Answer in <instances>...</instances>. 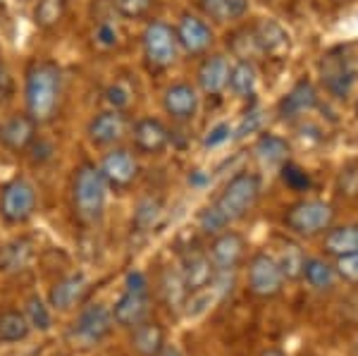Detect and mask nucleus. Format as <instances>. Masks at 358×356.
Instances as JSON below:
<instances>
[{
    "instance_id": "obj_35",
    "label": "nucleus",
    "mask_w": 358,
    "mask_h": 356,
    "mask_svg": "<svg viewBox=\"0 0 358 356\" xmlns=\"http://www.w3.org/2000/svg\"><path fill=\"white\" fill-rule=\"evenodd\" d=\"M155 8V0H113V10L122 20H148Z\"/></svg>"
},
{
    "instance_id": "obj_26",
    "label": "nucleus",
    "mask_w": 358,
    "mask_h": 356,
    "mask_svg": "<svg viewBox=\"0 0 358 356\" xmlns=\"http://www.w3.org/2000/svg\"><path fill=\"white\" fill-rule=\"evenodd\" d=\"M34 246L27 237H17L0 249V271L3 273H20L31 263Z\"/></svg>"
},
{
    "instance_id": "obj_18",
    "label": "nucleus",
    "mask_w": 358,
    "mask_h": 356,
    "mask_svg": "<svg viewBox=\"0 0 358 356\" xmlns=\"http://www.w3.org/2000/svg\"><path fill=\"white\" fill-rule=\"evenodd\" d=\"M179 275H182V283L187 287V292H201L206 287L213 285L215 280V268L210 263L208 251L199 249V246H189L182 254V263H179Z\"/></svg>"
},
{
    "instance_id": "obj_7",
    "label": "nucleus",
    "mask_w": 358,
    "mask_h": 356,
    "mask_svg": "<svg viewBox=\"0 0 358 356\" xmlns=\"http://www.w3.org/2000/svg\"><path fill=\"white\" fill-rule=\"evenodd\" d=\"M285 227L294 232L296 237H317V234H325L334 222V208L325 201L317 199H301L296 204H292L289 208L282 215Z\"/></svg>"
},
{
    "instance_id": "obj_33",
    "label": "nucleus",
    "mask_w": 358,
    "mask_h": 356,
    "mask_svg": "<svg viewBox=\"0 0 358 356\" xmlns=\"http://www.w3.org/2000/svg\"><path fill=\"white\" fill-rule=\"evenodd\" d=\"M91 43L98 53H113L120 48L122 38H120V29L110 20H98L91 29Z\"/></svg>"
},
{
    "instance_id": "obj_16",
    "label": "nucleus",
    "mask_w": 358,
    "mask_h": 356,
    "mask_svg": "<svg viewBox=\"0 0 358 356\" xmlns=\"http://www.w3.org/2000/svg\"><path fill=\"white\" fill-rule=\"evenodd\" d=\"M201 106L199 89L189 82H175L165 89L163 94V111L172 122L189 124L196 120Z\"/></svg>"
},
{
    "instance_id": "obj_32",
    "label": "nucleus",
    "mask_w": 358,
    "mask_h": 356,
    "mask_svg": "<svg viewBox=\"0 0 358 356\" xmlns=\"http://www.w3.org/2000/svg\"><path fill=\"white\" fill-rule=\"evenodd\" d=\"M277 263H280L282 273H285L287 280H301L303 278V266H306V254L299 244L294 242H285L280 249V256H275Z\"/></svg>"
},
{
    "instance_id": "obj_9",
    "label": "nucleus",
    "mask_w": 358,
    "mask_h": 356,
    "mask_svg": "<svg viewBox=\"0 0 358 356\" xmlns=\"http://www.w3.org/2000/svg\"><path fill=\"white\" fill-rule=\"evenodd\" d=\"M287 278L280 263L268 251H258L248 258L246 266V287L256 299H275L285 292Z\"/></svg>"
},
{
    "instance_id": "obj_45",
    "label": "nucleus",
    "mask_w": 358,
    "mask_h": 356,
    "mask_svg": "<svg viewBox=\"0 0 358 356\" xmlns=\"http://www.w3.org/2000/svg\"><path fill=\"white\" fill-rule=\"evenodd\" d=\"M261 356H287L285 352H282V349H265V352H261Z\"/></svg>"
},
{
    "instance_id": "obj_27",
    "label": "nucleus",
    "mask_w": 358,
    "mask_h": 356,
    "mask_svg": "<svg viewBox=\"0 0 358 356\" xmlns=\"http://www.w3.org/2000/svg\"><path fill=\"white\" fill-rule=\"evenodd\" d=\"M29 335H31V325H29L24 311H20V308H3L0 311V344L24 342Z\"/></svg>"
},
{
    "instance_id": "obj_23",
    "label": "nucleus",
    "mask_w": 358,
    "mask_h": 356,
    "mask_svg": "<svg viewBox=\"0 0 358 356\" xmlns=\"http://www.w3.org/2000/svg\"><path fill=\"white\" fill-rule=\"evenodd\" d=\"M317 106V91L308 79H299L292 86V91L277 103V115L282 120H296L303 118L306 113H310Z\"/></svg>"
},
{
    "instance_id": "obj_29",
    "label": "nucleus",
    "mask_w": 358,
    "mask_h": 356,
    "mask_svg": "<svg viewBox=\"0 0 358 356\" xmlns=\"http://www.w3.org/2000/svg\"><path fill=\"white\" fill-rule=\"evenodd\" d=\"M258 82V70L253 65V60H236L229 67V84L227 89H232L234 96L239 99H246V96L253 94Z\"/></svg>"
},
{
    "instance_id": "obj_28",
    "label": "nucleus",
    "mask_w": 358,
    "mask_h": 356,
    "mask_svg": "<svg viewBox=\"0 0 358 356\" xmlns=\"http://www.w3.org/2000/svg\"><path fill=\"white\" fill-rule=\"evenodd\" d=\"M337 268L332 263H327L325 258L313 256V258H306V266H303V280L313 287L315 292H327L332 290L334 283H337Z\"/></svg>"
},
{
    "instance_id": "obj_15",
    "label": "nucleus",
    "mask_w": 358,
    "mask_h": 356,
    "mask_svg": "<svg viewBox=\"0 0 358 356\" xmlns=\"http://www.w3.org/2000/svg\"><path fill=\"white\" fill-rule=\"evenodd\" d=\"M175 34H177L179 48H182L189 57L208 55V53H210L213 41H215L210 24H208L203 17H199L194 13H182V15H179Z\"/></svg>"
},
{
    "instance_id": "obj_39",
    "label": "nucleus",
    "mask_w": 358,
    "mask_h": 356,
    "mask_svg": "<svg viewBox=\"0 0 358 356\" xmlns=\"http://www.w3.org/2000/svg\"><path fill=\"white\" fill-rule=\"evenodd\" d=\"M282 182H285V185L289 187L292 192H308V189H310L308 172L301 170L299 165L289 163V160L282 165Z\"/></svg>"
},
{
    "instance_id": "obj_43",
    "label": "nucleus",
    "mask_w": 358,
    "mask_h": 356,
    "mask_svg": "<svg viewBox=\"0 0 358 356\" xmlns=\"http://www.w3.org/2000/svg\"><path fill=\"white\" fill-rule=\"evenodd\" d=\"M229 134H232V131H229V124H217V127L210 131V136L206 139V146H210V148L217 146V143L227 141Z\"/></svg>"
},
{
    "instance_id": "obj_41",
    "label": "nucleus",
    "mask_w": 358,
    "mask_h": 356,
    "mask_svg": "<svg viewBox=\"0 0 358 356\" xmlns=\"http://www.w3.org/2000/svg\"><path fill=\"white\" fill-rule=\"evenodd\" d=\"M337 275L349 285H358V251L356 254L337 258Z\"/></svg>"
},
{
    "instance_id": "obj_12",
    "label": "nucleus",
    "mask_w": 358,
    "mask_h": 356,
    "mask_svg": "<svg viewBox=\"0 0 358 356\" xmlns=\"http://www.w3.org/2000/svg\"><path fill=\"white\" fill-rule=\"evenodd\" d=\"M206 251H208V256H210V263H213V268H215V273L229 275V273L239 271L246 263L248 244H246L244 234L234 232V229H222L220 234L213 237V242Z\"/></svg>"
},
{
    "instance_id": "obj_22",
    "label": "nucleus",
    "mask_w": 358,
    "mask_h": 356,
    "mask_svg": "<svg viewBox=\"0 0 358 356\" xmlns=\"http://www.w3.org/2000/svg\"><path fill=\"white\" fill-rule=\"evenodd\" d=\"M167 344V332L160 320L146 318L129 328V347L136 356H155Z\"/></svg>"
},
{
    "instance_id": "obj_3",
    "label": "nucleus",
    "mask_w": 358,
    "mask_h": 356,
    "mask_svg": "<svg viewBox=\"0 0 358 356\" xmlns=\"http://www.w3.org/2000/svg\"><path fill=\"white\" fill-rule=\"evenodd\" d=\"M263 197V180L256 172L241 170L234 177H229V182L222 187V192L215 199V208L220 211V215L232 225L236 220H244L258 206V201Z\"/></svg>"
},
{
    "instance_id": "obj_20",
    "label": "nucleus",
    "mask_w": 358,
    "mask_h": 356,
    "mask_svg": "<svg viewBox=\"0 0 358 356\" xmlns=\"http://www.w3.org/2000/svg\"><path fill=\"white\" fill-rule=\"evenodd\" d=\"M229 60L222 53H208L201 57V65L196 70V84L208 99H217L224 94L229 84Z\"/></svg>"
},
{
    "instance_id": "obj_10",
    "label": "nucleus",
    "mask_w": 358,
    "mask_h": 356,
    "mask_svg": "<svg viewBox=\"0 0 358 356\" xmlns=\"http://www.w3.org/2000/svg\"><path fill=\"white\" fill-rule=\"evenodd\" d=\"M103 180L110 192L115 194H124L136 185L138 180V160L136 153L131 148L124 146H113L103 153L101 163H98Z\"/></svg>"
},
{
    "instance_id": "obj_38",
    "label": "nucleus",
    "mask_w": 358,
    "mask_h": 356,
    "mask_svg": "<svg viewBox=\"0 0 358 356\" xmlns=\"http://www.w3.org/2000/svg\"><path fill=\"white\" fill-rule=\"evenodd\" d=\"M163 213V204L158 199H143L134 213V225L138 229H151Z\"/></svg>"
},
{
    "instance_id": "obj_1",
    "label": "nucleus",
    "mask_w": 358,
    "mask_h": 356,
    "mask_svg": "<svg viewBox=\"0 0 358 356\" xmlns=\"http://www.w3.org/2000/svg\"><path fill=\"white\" fill-rule=\"evenodd\" d=\"M65 99V72L57 60L31 57L24 67V111L38 127L57 120Z\"/></svg>"
},
{
    "instance_id": "obj_17",
    "label": "nucleus",
    "mask_w": 358,
    "mask_h": 356,
    "mask_svg": "<svg viewBox=\"0 0 358 356\" xmlns=\"http://www.w3.org/2000/svg\"><path fill=\"white\" fill-rule=\"evenodd\" d=\"M317 70H320V79L325 84V89L337 96V99H344L349 94L351 84L356 79V72L344 50H330V53H325L320 57V62H317Z\"/></svg>"
},
{
    "instance_id": "obj_14",
    "label": "nucleus",
    "mask_w": 358,
    "mask_h": 356,
    "mask_svg": "<svg viewBox=\"0 0 358 356\" xmlns=\"http://www.w3.org/2000/svg\"><path fill=\"white\" fill-rule=\"evenodd\" d=\"M129 136H131V146H134V153H141V156H160L172 141V131L170 127L158 118H138L131 122L129 127Z\"/></svg>"
},
{
    "instance_id": "obj_11",
    "label": "nucleus",
    "mask_w": 358,
    "mask_h": 356,
    "mask_svg": "<svg viewBox=\"0 0 358 356\" xmlns=\"http://www.w3.org/2000/svg\"><path fill=\"white\" fill-rule=\"evenodd\" d=\"M129 127L131 122L124 111L106 108V111L94 113L86 122V139L94 148H113L124 139Z\"/></svg>"
},
{
    "instance_id": "obj_31",
    "label": "nucleus",
    "mask_w": 358,
    "mask_h": 356,
    "mask_svg": "<svg viewBox=\"0 0 358 356\" xmlns=\"http://www.w3.org/2000/svg\"><path fill=\"white\" fill-rule=\"evenodd\" d=\"M256 153L268 165H285L289 158V143L277 134H263L256 141Z\"/></svg>"
},
{
    "instance_id": "obj_6",
    "label": "nucleus",
    "mask_w": 358,
    "mask_h": 356,
    "mask_svg": "<svg viewBox=\"0 0 358 356\" xmlns=\"http://www.w3.org/2000/svg\"><path fill=\"white\" fill-rule=\"evenodd\" d=\"M115 325L129 330L138 325L141 320L151 318V290H148V280L143 273L131 271L124 278V290L117 297L113 306Z\"/></svg>"
},
{
    "instance_id": "obj_44",
    "label": "nucleus",
    "mask_w": 358,
    "mask_h": 356,
    "mask_svg": "<svg viewBox=\"0 0 358 356\" xmlns=\"http://www.w3.org/2000/svg\"><path fill=\"white\" fill-rule=\"evenodd\" d=\"M155 356H184V352L177 347V344H165V347L160 349V352L155 354Z\"/></svg>"
},
{
    "instance_id": "obj_21",
    "label": "nucleus",
    "mask_w": 358,
    "mask_h": 356,
    "mask_svg": "<svg viewBox=\"0 0 358 356\" xmlns=\"http://www.w3.org/2000/svg\"><path fill=\"white\" fill-rule=\"evenodd\" d=\"M86 292H89V278H86V273H82V271L69 273V275L60 278L53 287H50L48 304H50V308H53V311L67 313V311L77 308L79 304L84 301Z\"/></svg>"
},
{
    "instance_id": "obj_25",
    "label": "nucleus",
    "mask_w": 358,
    "mask_h": 356,
    "mask_svg": "<svg viewBox=\"0 0 358 356\" xmlns=\"http://www.w3.org/2000/svg\"><path fill=\"white\" fill-rule=\"evenodd\" d=\"M199 8L208 20L232 24L244 20L248 13V0H199Z\"/></svg>"
},
{
    "instance_id": "obj_36",
    "label": "nucleus",
    "mask_w": 358,
    "mask_h": 356,
    "mask_svg": "<svg viewBox=\"0 0 358 356\" xmlns=\"http://www.w3.org/2000/svg\"><path fill=\"white\" fill-rule=\"evenodd\" d=\"M337 197L344 201H358V163H349L337 175Z\"/></svg>"
},
{
    "instance_id": "obj_2",
    "label": "nucleus",
    "mask_w": 358,
    "mask_h": 356,
    "mask_svg": "<svg viewBox=\"0 0 358 356\" xmlns=\"http://www.w3.org/2000/svg\"><path fill=\"white\" fill-rule=\"evenodd\" d=\"M108 192L110 189L103 180L98 165L91 160H82L74 168L72 182H69V206H72L74 220L82 227L101 225L103 215H106Z\"/></svg>"
},
{
    "instance_id": "obj_5",
    "label": "nucleus",
    "mask_w": 358,
    "mask_h": 356,
    "mask_svg": "<svg viewBox=\"0 0 358 356\" xmlns=\"http://www.w3.org/2000/svg\"><path fill=\"white\" fill-rule=\"evenodd\" d=\"M38 192L27 177L15 175L0 187V220L10 227H22L36 215Z\"/></svg>"
},
{
    "instance_id": "obj_46",
    "label": "nucleus",
    "mask_w": 358,
    "mask_h": 356,
    "mask_svg": "<svg viewBox=\"0 0 358 356\" xmlns=\"http://www.w3.org/2000/svg\"><path fill=\"white\" fill-rule=\"evenodd\" d=\"M356 115H358V103H356Z\"/></svg>"
},
{
    "instance_id": "obj_8",
    "label": "nucleus",
    "mask_w": 358,
    "mask_h": 356,
    "mask_svg": "<svg viewBox=\"0 0 358 356\" xmlns=\"http://www.w3.org/2000/svg\"><path fill=\"white\" fill-rule=\"evenodd\" d=\"M115 330L113 308L106 306L103 301H91L82 306V311L74 318L69 328V340L79 347H98L106 342Z\"/></svg>"
},
{
    "instance_id": "obj_19",
    "label": "nucleus",
    "mask_w": 358,
    "mask_h": 356,
    "mask_svg": "<svg viewBox=\"0 0 358 356\" xmlns=\"http://www.w3.org/2000/svg\"><path fill=\"white\" fill-rule=\"evenodd\" d=\"M251 36L256 43L258 55L270 57V60H285L289 55V34L275 20H261L251 27Z\"/></svg>"
},
{
    "instance_id": "obj_24",
    "label": "nucleus",
    "mask_w": 358,
    "mask_h": 356,
    "mask_svg": "<svg viewBox=\"0 0 358 356\" xmlns=\"http://www.w3.org/2000/svg\"><path fill=\"white\" fill-rule=\"evenodd\" d=\"M322 249H325L327 256H334V258L356 254L358 251V225L330 227L325 232V239H322Z\"/></svg>"
},
{
    "instance_id": "obj_42",
    "label": "nucleus",
    "mask_w": 358,
    "mask_h": 356,
    "mask_svg": "<svg viewBox=\"0 0 358 356\" xmlns=\"http://www.w3.org/2000/svg\"><path fill=\"white\" fill-rule=\"evenodd\" d=\"M342 315L349 323L358 325V285L354 292H349V294L342 299Z\"/></svg>"
},
{
    "instance_id": "obj_40",
    "label": "nucleus",
    "mask_w": 358,
    "mask_h": 356,
    "mask_svg": "<svg viewBox=\"0 0 358 356\" xmlns=\"http://www.w3.org/2000/svg\"><path fill=\"white\" fill-rule=\"evenodd\" d=\"M106 101L110 108H117V111H124L131 103V89L122 82H115L106 89Z\"/></svg>"
},
{
    "instance_id": "obj_13",
    "label": "nucleus",
    "mask_w": 358,
    "mask_h": 356,
    "mask_svg": "<svg viewBox=\"0 0 358 356\" xmlns=\"http://www.w3.org/2000/svg\"><path fill=\"white\" fill-rule=\"evenodd\" d=\"M38 139V124L27 111L10 113L0 120V146L13 156H24Z\"/></svg>"
},
{
    "instance_id": "obj_4",
    "label": "nucleus",
    "mask_w": 358,
    "mask_h": 356,
    "mask_svg": "<svg viewBox=\"0 0 358 356\" xmlns=\"http://www.w3.org/2000/svg\"><path fill=\"white\" fill-rule=\"evenodd\" d=\"M179 53L182 48H179L175 27L163 20H148L141 31V57L146 70L151 74H165L172 70Z\"/></svg>"
},
{
    "instance_id": "obj_30",
    "label": "nucleus",
    "mask_w": 358,
    "mask_h": 356,
    "mask_svg": "<svg viewBox=\"0 0 358 356\" xmlns=\"http://www.w3.org/2000/svg\"><path fill=\"white\" fill-rule=\"evenodd\" d=\"M67 5H69V0H36L34 13H31L34 24L38 29H43V31L55 29L62 20H65Z\"/></svg>"
},
{
    "instance_id": "obj_34",
    "label": "nucleus",
    "mask_w": 358,
    "mask_h": 356,
    "mask_svg": "<svg viewBox=\"0 0 358 356\" xmlns=\"http://www.w3.org/2000/svg\"><path fill=\"white\" fill-rule=\"evenodd\" d=\"M24 315L31 325V330L45 332L53 328V308H50L48 301H43L38 294H31L24 301Z\"/></svg>"
},
{
    "instance_id": "obj_37",
    "label": "nucleus",
    "mask_w": 358,
    "mask_h": 356,
    "mask_svg": "<svg viewBox=\"0 0 358 356\" xmlns=\"http://www.w3.org/2000/svg\"><path fill=\"white\" fill-rule=\"evenodd\" d=\"M196 222H199V229L206 234H210V237H215V234H220L222 229L229 227V222L224 220L220 215V211L215 208V206H206V208H201V213L196 215Z\"/></svg>"
}]
</instances>
